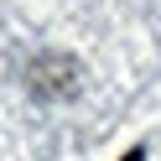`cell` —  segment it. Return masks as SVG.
<instances>
[{
  "label": "cell",
  "mask_w": 161,
  "mask_h": 161,
  "mask_svg": "<svg viewBox=\"0 0 161 161\" xmlns=\"http://www.w3.org/2000/svg\"><path fill=\"white\" fill-rule=\"evenodd\" d=\"M36 73H52V78H31V88H36L42 99H63V94H73V83H78V68H73V63H63V57L36 63Z\"/></svg>",
  "instance_id": "6da1fadb"
},
{
  "label": "cell",
  "mask_w": 161,
  "mask_h": 161,
  "mask_svg": "<svg viewBox=\"0 0 161 161\" xmlns=\"http://www.w3.org/2000/svg\"><path fill=\"white\" fill-rule=\"evenodd\" d=\"M125 161H146V151H140V146H135V151H130V156H125Z\"/></svg>",
  "instance_id": "7a4b0ae2"
}]
</instances>
